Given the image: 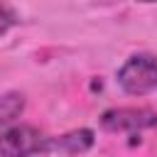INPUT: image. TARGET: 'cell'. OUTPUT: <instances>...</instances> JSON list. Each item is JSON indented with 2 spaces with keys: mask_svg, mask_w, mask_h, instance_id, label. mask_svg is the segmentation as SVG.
<instances>
[{
  "mask_svg": "<svg viewBox=\"0 0 157 157\" xmlns=\"http://www.w3.org/2000/svg\"><path fill=\"white\" fill-rule=\"evenodd\" d=\"M17 22V17H15V12L10 10V7H5V5H0V37L12 27Z\"/></svg>",
  "mask_w": 157,
  "mask_h": 157,
  "instance_id": "8992f818",
  "label": "cell"
},
{
  "mask_svg": "<svg viewBox=\"0 0 157 157\" xmlns=\"http://www.w3.org/2000/svg\"><path fill=\"white\" fill-rule=\"evenodd\" d=\"M91 145H93V132H91V130H86V128H81V130H71V132H66V135L52 137L49 152L78 155V152H86Z\"/></svg>",
  "mask_w": 157,
  "mask_h": 157,
  "instance_id": "277c9868",
  "label": "cell"
},
{
  "mask_svg": "<svg viewBox=\"0 0 157 157\" xmlns=\"http://www.w3.org/2000/svg\"><path fill=\"white\" fill-rule=\"evenodd\" d=\"M118 86L130 96H145L157 88V56L155 54H132L118 71Z\"/></svg>",
  "mask_w": 157,
  "mask_h": 157,
  "instance_id": "7a4b0ae2",
  "label": "cell"
},
{
  "mask_svg": "<svg viewBox=\"0 0 157 157\" xmlns=\"http://www.w3.org/2000/svg\"><path fill=\"white\" fill-rule=\"evenodd\" d=\"M140 2H157V0H140Z\"/></svg>",
  "mask_w": 157,
  "mask_h": 157,
  "instance_id": "52a82bcc",
  "label": "cell"
},
{
  "mask_svg": "<svg viewBox=\"0 0 157 157\" xmlns=\"http://www.w3.org/2000/svg\"><path fill=\"white\" fill-rule=\"evenodd\" d=\"M25 110V96L17 91L2 93L0 96V128L10 125L15 118H20V113Z\"/></svg>",
  "mask_w": 157,
  "mask_h": 157,
  "instance_id": "5b68a950",
  "label": "cell"
},
{
  "mask_svg": "<svg viewBox=\"0 0 157 157\" xmlns=\"http://www.w3.org/2000/svg\"><path fill=\"white\" fill-rule=\"evenodd\" d=\"M157 125V113L150 108H110L101 115V128L108 132H137Z\"/></svg>",
  "mask_w": 157,
  "mask_h": 157,
  "instance_id": "3957f363",
  "label": "cell"
},
{
  "mask_svg": "<svg viewBox=\"0 0 157 157\" xmlns=\"http://www.w3.org/2000/svg\"><path fill=\"white\" fill-rule=\"evenodd\" d=\"M52 137L34 125H12L0 135V157H37L47 155Z\"/></svg>",
  "mask_w": 157,
  "mask_h": 157,
  "instance_id": "6da1fadb",
  "label": "cell"
}]
</instances>
